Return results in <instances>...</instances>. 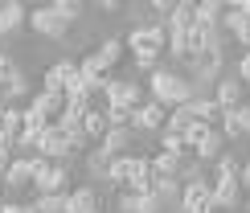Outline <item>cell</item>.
<instances>
[{
	"label": "cell",
	"mask_w": 250,
	"mask_h": 213,
	"mask_svg": "<svg viewBox=\"0 0 250 213\" xmlns=\"http://www.w3.org/2000/svg\"><path fill=\"white\" fill-rule=\"evenodd\" d=\"M148 90H152V103H160V106H189L197 99V82L181 78L172 70H156L148 78Z\"/></svg>",
	"instance_id": "obj_1"
},
{
	"label": "cell",
	"mask_w": 250,
	"mask_h": 213,
	"mask_svg": "<svg viewBox=\"0 0 250 213\" xmlns=\"http://www.w3.org/2000/svg\"><path fill=\"white\" fill-rule=\"evenodd\" d=\"M213 180H185V193H181V213H213Z\"/></svg>",
	"instance_id": "obj_2"
},
{
	"label": "cell",
	"mask_w": 250,
	"mask_h": 213,
	"mask_svg": "<svg viewBox=\"0 0 250 213\" xmlns=\"http://www.w3.org/2000/svg\"><path fill=\"white\" fill-rule=\"evenodd\" d=\"M29 25H33L41 37H54V41H66V33H70V21L62 17L54 4H41V8H33V13H29Z\"/></svg>",
	"instance_id": "obj_3"
},
{
	"label": "cell",
	"mask_w": 250,
	"mask_h": 213,
	"mask_svg": "<svg viewBox=\"0 0 250 213\" xmlns=\"http://www.w3.org/2000/svg\"><path fill=\"white\" fill-rule=\"evenodd\" d=\"M37 156H45V160H54V164H62V160H70V156H78V152H74V144H70V135L54 123V127H45V135H41Z\"/></svg>",
	"instance_id": "obj_4"
},
{
	"label": "cell",
	"mask_w": 250,
	"mask_h": 213,
	"mask_svg": "<svg viewBox=\"0 0 250 213\" xmlns=\"http://www.w3.org/2000/svg\"><path fill=\"white\" fill-rule=\"evenodd\" d=\"M103 94H107V106H127V111L144 106V90H140V82H131V78H111Z\"/></svg>",
	"instance_id": "obj_5"
},
{
	"label": "cell",
	"mask_w": 250,
	"mask_h": 213,
	"mask_svg": "<svg viewBox=\"0 0 250 213\" xmlns=\"http://www.w3.org/2000/svg\"><path fill=\"white\" fill-rule=\"evenodd\" d=\"M213 99H217V106H222V115L226 111H238V106H246V82L238 78H217V86H213Z\"/></svg>",
	"instance_id": "obj_6"
},
{
	"label": "cell",
	"mask_w": 250,
	"mask_h": 213,
	"mask_svg": "<svg viewBox=\"0 0 250 213\" xmlns=\"http://www.w3.org/2000/svg\"><path fill=\"white\" fill-rule=\"evenodd\" d=\"M164 123H168V115H164V106L160 103H144V106H135V115H131V131H164Z\"/></svg>",
	"instance_id": "obj_7"
},
{
	"label": "cell",
	"mask_w": 250,
	"mask_h": 213,
	"mask_svg": "<svg viewBox=\"0 0 250 213\" xmlns=\"http://www.w3.org/2000/svg\"><path fill=\"white\" fill-rule=\"evenodd\" d=\"M21 131H25V106H8V115L0 119V148L17 152V144H21Z\"/></svg>",
	"instance_id": "obj_8"
},
{
	"label": "cell",
	"mask_w": 250,
	"mask_h": 213,
	"mask_svg": "<svg viewBox=\"0 0 250 213\" xmlns=\"http://www.w3.org/2000/svg\"><path fill=\"white\" fill-rule=\"evenodd\" d=\"M33 168H37V156H17L4 172V185L8 189H33Z\"/></svg>",
	"instance_id": "obj_9"
},
{
	"label": "cell",
	"mask_w": 250,
	"mask_h": 213,
	"mask_svg": "<svg viewBox=\"0 0 250 213\" xmlns=\"http://www.w3.org/2000/svg\"><path fill=\"white\" fill-rule=\"evenodd\" d=\"M119 209L123 213H160L164 201L156 193H131V189H123V193H119Z\"/></svg>",
	"instance_id": "obj_10"
},
{
	"label": "cell",
	"mask_w": 250,
	"mask_h": 213,
	"mask_svg": "<svg viewBox=\"0 0 250 213\" xmlns=\"http://www.w3.org/2000/svg\"><path fill=\"white\" fill-rule=\"evenodd\" d=\"M242 201V180L238 176H217L213 180V205L217 209H234Z\"/></svg>",
	"instance_id": "obj_11"
},
{
	"label": "cell",
	"mask_w": 250,
	"mask_h": 213,
	"mask_svg": "<svg viewBox=\"0 0 250 213\" xmlns=\"http://www.w3.org/2000/svg\"><path fill=\"white\" fill-rule=\"evenodd\" d=\"M78 74V66L74 62H58V66H49L45 70V78H41V90H49V94H66V86H70V78Z\"/></svg>",
	"instance_id": "obj_12"
},
{
	"label": "cell",
	"mask_w": 250,
	"mask_h": 213,
	"mask_svg": "<svg viewBox=\"0 0 250 213\" xmlns=\"http://www.w3.org/2000/svg\"><path fill=\"white\" fill-rule=\"evenodd\" d=\"M25 21H29V8L17 4V0H4V4H0V37L21 33V25H25Z\"/></svg>",
	"instance_id": "obj_13"
},
{
	"label": "cell",
	"mask_w": 250,
	"mask_h": 213,
	"mask_svg": "<svg viewBox=\"0 0 250 213\" xmlns=\"http://www.w3.org/2000/svg\"><path fill=\"white\" fill-rule=\"evenodd\" d=\"M193 156L201 160V164H217V160L226 156V135H222V127H213V131L193 148Z\"/></svg>",
	"instance_id": "obj_14"
},
{
	"label": "cell",
	"mask_w": 250,
	"mask_h": 213,
	"mask_svg": "<svg viewBox=\"0 0 250 213\" xmlns=\"http://www.w3.org/2000/svg\"><path fill=\"white\" fill-rule=\"evenodd\" d=\"M222 135L226 140H242V135H250V106H238V111L222 115Z\"/></svg>",
	"instance_id": "obj_15"
},
{
	"label": "cell",
	"mask_w": 250,
	"mask_h": 213,
	"mask_svg": "<svg viewBox=\"0 0 250 213\" xmlns=\"http://www.w3.org/2000/svg\"><path fill=\"white\" fill-rule=\"evenodd\" d=\"M185 111H189L193 119H201V123H213V127L222 123V106H217V99H213V94H197V99L185 106Z\"/></svg>",
	"instance_id": "obj_16"
},
{
	"label": "cell",
	"mask_w": 250,
	"mask_h": 213,
	"mask_svg": "<svg viewBox=\"0 0 250 213\" xmlns=\"http://www.w3.org/2000/svg\"><path fill=\"white\" fill-rule=\"evenodd\" d=\"M29 106H33V111H41L49 123H58V115L66 111V94H49V90H37Z\"/></svg>",
	"instance_id": "obj_17"
},
{
	"label": "cell",
	"mask_w": 250,
	"mask_h": 213,
	"mask_svg": "<svg viewBox=\"0 0 250 213\" xmlns=\"http://www.w3.org/2000/svg\"><path fill=\"white\" fill-rule=\"evenodd\" d=\"M131 144H135V131H131V127H111V135H107L99 148H103L107 156H127Z\"/></svg>",
	"instance_id": "obj_18"
},
{
	"label": "cell",
	"mask_w": 250,
	"mask_h": 213,
	"mask_svg": "<svg viewBox=\"0 0 250 213\" xmlns=\"http://www.w3.org/2000/svg\"><path fill=\"white\" fill-rule=\"evenodd\" d=\"M127 189H131V193H152V189H156V172H152V156H148V160H144V156L135 160V176H131V185H127Z\"/></svg>",
	"instance_id": "obj_19"
},
{
	"label": "cell",
	"mask_w": 250,
	"mask_h": 213,
	"mask_svg": "<svg viewBox=\"0 0 250 213\" xmlns=\"http://www.w3.org/2000/svg\"><path fill=\"white\" fill-rule=\"evenodd\" d=\"M135 160H140V156H115V160H111L107 180H111V185H123V189H127L131 176H135Z\"/></svg>",
	"instance_id": "obj_20"
},
{
	"label": "cell",
	"mask_w": 250,
	"mask_h": 213,
	"mask_svg": "<svg viewBox=\"0 0 250 213\" xmlns=\"http://www.w3.org/2000/svg\"><path fill=\"white\" fill-rule=\"evenodd\" d=\"M70 213H99V193L90 185L70 189Z\"/></svg>",
	"instance_id": "obj_21"
},
{
	"label": "cell",
	"mask_w": 250,
	"mask_h": 213,
	"mask_svg": "<svg viewBox=\"0 0 250 213\" xmlns=\"http://www.w3.org/2000/svg\"><path fill=\"white\" fill-rule=\"evenodd\" d=\"M107 135H111L107 111H95V106H90V111H86V140H90V144H103Z\"/></svg>",
	"instance_id": "obj_22"
},
{
	"label": "cell",
	"mask_w": 250,
	"mask_h": 213,
	"mask_svg": "<svg viewBox=\"0 0 250 213\" xmlns=\"http://www.w3.org/2000/svg\"><path fill=\"white\" fill-rule=\"evenodd\" d=\"M33 205L41 213H70V193H37Z\"/></svg>",
	"instance_id": "obj_23"
},
{
	"label": "cell",
	"mask_w": 250,
	"mask_h": 213,
	"mask_svg": "<svg viewBox=\"0 0 250 213\" xmlns=\"http://www.w3.org/2000/svg\"><path fill=\"white\" fill-rule=\"evenodd\" d=\"M189 29L185 25H168V49L176 53V58H189Z\"/></svg>",
	"instance_id": "obj_24"
},
{
	"label": "cell",
	"mask_w": 250,
	"mask_h": 213,
	"mask_svg": "<svg viewBox=\"0 0 250 213\" xmlns=\"http://www.w3.org/2000/svg\"><path fill=\"white\" fill-rule=\"evenodd\" d=\"M111 160H115V156H107L103 148H90V152H86V168H90L95 176H103V180H107V172H111Z\"/></svg>",
	"instance_id": "obj_25"
},
{
	"label": "cell",
	"mask_w": 250,
	"mask_h": 213,
	"mask_svg": "<svg viewBox=\"0 0 250 213\" xmlns=\"http://www.w3.org/2000/svg\"><path fill=\"white\" fill-rule=\"evenodd\" d=\"M222 17H226V8L217 4V0H201V4H197V21H201V25H222Z\"/></svg>",
	"instance_id": "obj_26"
},
{
	"label": "cell",
	"mask_w": 250,
	"mask_h": 213,
	"mask_svg": "<svg viewBox=\"0 0 250 213\" xmlns=\"http://www.w3.org/2000/svg\"><path fill=\"white\" fill-rule=\"evenodd\" d=\"M152 193L160 197V201H172V197H181L185 189H181V180H176V176H156V189H152Z\"/></svg>",
	"instance_id": "obj_27"
},
{
	"label": "cell",
	"mask_w": 250,
	"mask_h": 213,
	"mask_svg": "<svg viewBox=\"0 0 250 213\" xmlns=\"http://www.w3.org/2000/svg\"><path fill=\"white\" fill-rule=\"evenodd\" d=\"M168 25H197V4H189V0H181V4L172 8V17H168Z\"/></svg>",
	"instance_id": "obj_28"
},
{
	"label": "cell",
	"mask_w": 250,
	"mask_h": 213,
	"mask_svg": "<svg viewBox=\"0 0 250 213\" xmlns=\"http://www.w3.org/2000/svg\"><path fill=\"white\" fill-rule=\"evenodd\" d=\"M25 94H29V78L17 70V78L4 86V99H8V106H17V99H25Z\"/></svg>",
	"instance_id": "obj_29"
},
{
	"label": "cell",
	"mask_w": 250,
	"mask_h": 213,
	"mask_svg": "<svg viewBox=\"0 0 250 213\" xmlns=\"http://www.w3.org/2000/svg\"><path fill=\"white\" fill-rule=\"evenodd\" d=\"M193 70H197V78L213 82L217 74H222V58H201V62H193Z\"/></svg>",
	"instance_id": "obj_30"
},
{
	"label": "cell",
	"mask_w": 250,
	"mask_h": 213,
	"mask_svg": "<svg viewBox=\"0 0 250 213\" xmlns=\"http://www.w3.org/2000/svg\"><path fill=\"white\" fill-rule=\"evenodd\" d=\"M123 49H127V45H123L119 37H111V41H103V45H99V53H103V58L111 62V70H115L119 62H123Z\"/></svg>",
	"instance_id": "obj_31"
},
{
	"label": "cell",
	"mask_w": 250,
	"mask_h": 213,
	"mask_svg": "<svg viewBox=\"0 0 250 213\" xmlns=\"http://www.w3.org/2000/svg\"><path fill=\"white\" fill-rule=\"evenodd\" d=\"M160 152H176V156H185V152H189V144H185V135L160 131Z\"/></svg>",
	"instance_id": "obj_32"
},
{
	"label": "cell",
	"mask_w": 250,
	"mask_h": 213,
	"mask_svg": "<svg viewBox=\"0 0 250 213\" xmlns=\"http://www.w3.org/2000/svg\"><path fill=\"white\" fill-rule=\"evenodd\" d=\"M209 131H213V123H201V119H193V127L185 131V144H189V148H197V144H201Z\"/></svg>",
	"instance_id": "obj_33"
},
{
	"label": "cell",
	"mask_w": 250,
	"mask_h": 213,
	"mask_svg": "<svg viewBox=\"0 0 250 213\" xmlns=\"http://www.w3.org/2000/svg\"><path fill=\"white\" fill-rule=\"evenodd\" d=\"M13 78H17V62H13V53L0 49V86H8Z\"/></svg>",
	"instance_id": "obj_34"
},
{
	"label": "cell",
	"mask_w": 250,
	"mask_h": 213,
	"mask_svg": "<svg viewBox=\"0 0 250 213\" xmlns=\"http://www.w3.org/2000/svg\"><path fill=\"white\" fill-rule=\"evenodd\" d=\"M131 115L135 111H127V106H107V123L111 127H131Z\"/></svg>",
	"instance_id": "obj_35"
},
{
	"label": "cell",
	"mask_w": 250,
	"mask_h": 213,
	"mask_svg": "<svg viewBox=\"0 0 250 213\" xmlns=\"http://www.w3.org/2000/svg\"><path fill=\"white\" fill-rule=\"evenodd\" d=\"M54 8H58V13H62V17H66V21H70V25H74V21L82 17V4H78V0H58V4H54Z\"/></svg>",
	"instance_id": "obj_36"
},
{
	"label": "cell",
	"mask_w": 250,
	"mask_h": 213,
	"mask_svg": "<svg viewBox=\"0 0 250 213\" xmlns=\"http://www.w3.org/2000/svg\"><path fill=\"white\" fill-rule=\"evenodd\" d=\"M217 176H242V164H238L234 156H222L217 160Z\"/></svg>",
	"instance_id": "obj_37"
},
{
	"label": "cell",
	"mask_w": 250,
	"mask_h": 213,
	"mask_svg": "<svg viewBox=\"0 0 250 213\" xmlns=\"http://www.w3.org/2000/svg\"><path fill=\"white\" fill-rule=\"evenodd\" d=\"M4 213H41V209L33 205V201H8V205H4Z\"/></svg>",
	"instance_id": "obj_38"
},
{
	"label": "cell",
	"mask_w": 250,
	"mask_h": 213,
	"mask_svg": "<svg viewBox=\"0 0 250 213\" xmlns=\"http://www.w3.org/2000/svg\"><path fill=\"white\" fill-rule=\"evenodd\" d=\"M238 78H242V82H250V49L242 53V62H238Z\"/></svg>",
	"instance_id": "obj_39"
},
{
	"label": "cell",
	"mask_w": 250,
	"mask_h": 213,
	"mask_svg": "<svg viewBox=\"0 0 250 213\" xmlns=\"http://www.w3.org/2000/svg\"><path fill=\"white\" fill-rule=\"evenodd\" d=\"M13 160H17V156H13V152H8V148H0V176H4V172H8V164H13Z\"/></svg>",
	"instance_id": "obj_40"
},
{
	"label": "cell",
	"mask_w": 250,
	"mask_h": 213,
	"mask_svg": "<svg viewBox=\"0 0 250 213\" xmlns=\"http://www.w3.org/2000/svg\"><path fill=\"white\" fill-rule=\"evenodd\" d=\"M238 180H242V189H250V160L242 164V176H238Z\"/></svg>",
	"instance_id": "obj_41"
},
{
	"label": "cell",
	"mask_w": 250,
	"mask_h": 213,
	"mask_svg": "<svg viewBox=\"0 0 250 213\" xmlns=\"http://www.w3.org/2000/svg\"><path fill=\"white\" fill-rule=\"evenodd\" d=\"M4 115H8V99H4V94H0V119H4Z\"/></svg>",
	"instance_id": "obj_42"
},
{
	"label": "cell",
	"mask_w": 250,
	"mask_h": 213,
	"mask_svg": "<svg viewBox=\"0 0 250 213\" xmlns=\"http://www.w3.org/2000/svg\"><path fill=\"white\" fill-rule=\"evenodd\" d=\"M4 205H8V201H4V197H0V213H4Z\"/></svg>",
	"instance_id": "obj_43"
}]
</instances>
